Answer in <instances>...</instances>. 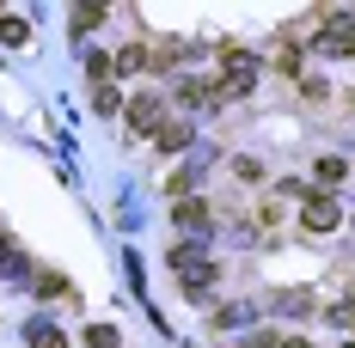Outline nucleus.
Returning <instances> with one entry per match:
<instances>
[{"label": "nucleus", "instance_id": "obj_6", "mask_svg": "<svg viewBox=\"0 0 355 348\" xmlns=\"http://www.w3.org/2000/svg\"><path fill=\"white\" fill-rule=\"evenodd\" d=\"M31 348H62V330L55 324H31Z\"/></svg>", "mask_w": 355, "mask_h": 348}, {"label": "nucleus", "instance_id": "obj_11", "mask_svg": "<svg viewBox=\"0 0 355 348\" xmlns=\"http://www.w3.org/2000/svg\"><path fill=\"white\" fill-rule=\"evenodd\" d=\"M37 293H43V300H55V293H68V281H62V275H37Z\"/></svg>", "mask_w": 355, "mask_h": 348}, {"label": "nucleus", "instance_id": "obj_1", "mask_svg": "<svg viewBox=\"0 0 355 348\" xmlns=\"http://www.w3.org/2000/svg\"><path fill=\"white\" fill-rule=\"evenodd\" d=\"M319 49L324 55H349L355 49V12H331V25L319 31Z\"/></svg>", "mask_w": 355, "mask_h": 348}, {"label": "nucleus", "instance_id": "obj_2", "mask_svg": "<svg viewBox=\"0 0 355 348\" xmlns=\"http://www.w3.org/2000/svg\"><path fill=\"white\" fill-rule=\"evenodd\" d=\"M220 68H227V92H245L257 80V55L251 49H220Z\"/></svg>", "mask_w": 355, "mask_h": 348}, {"label": "nucleus", "instance_id": "obj_3", "mask_svg": "<svg viewBox=\"0 0 355 348\" xmlns=\"http://www.w3.org/2000/svg\"><path fill=\"white\" fill-rule=\"evenodd\" d=\"M300 220H306L313 232H331V226L343 220V208H337L331 196H306V208H300Z\"/></svg>", "mask_w": 355, "mask_h": 348}, {"label": "nucleus", "instance_id": "obj_12", "mask_svg": "<svg viewBox=\"0 0 355 348\" xmlns=\"http://www.w3.org/2000/svg\"><path fill=\"white\" fill-rule=\"evenodd\" d=\"M343 177V159H319V183H337Z\"/></svg>", "mask_w": 355, "mask_h": 348}, {"label": "nucleus", "instance_id": "obj_5", "mask_svg": "<svg viewBox=\"0 0 355 348\" xmlns=\"http://www.w3.org/2000/svg\"><path fill=\"white\" fill-rule=\"evenodd\" d=\"M178 226H184V232L209 226V202H178Z\"/></svg>", "mask_w": 355, "mask_h": 348}, {"label": "nucleus", "instance_id": "obj_14", "mask_svg": "<svg viewBox=\"0 0 355 348\" xmlns=\"http://www.w3.org/2000/svg\"><path fill=\"white\" fill-rule=\"evenodd\" d=\"M349 348H355V342H349Z\"/></svg>", "mask_w": 355, "mask_h": 348}, {"label": "nucleus", "instance_id": "obj_9", "mask_svg": "<svg viewBox=\"0 0 355 348\" xmlns=\"http://www.w3.org/2000/svg\"><path fill=\"white\" fill-rule=\"evenodd\" d=\"M0 43H25V19H0Z\"/></svg>", "mask_w": 355, "mask_h": 348}, {"label": "nucleus", "instance_id": "obj_8", "mask_svg": "<svg viewBox=\"0 0 355 348\" xmlns=\"http://www.w3.org/2000/svg\"><path fill=\"white\" fill-rule=\"evenodd\" d=\"M86 342H92V348H116V330H110V324H92Z\"/></svg>", "mask_w": 355, "mask_h": 348}, {"label": "nucleus", "instance_id": "obj_4", "mask_svg": "<svg viewBox=\"0 0 355 348\" xmlns=\"http://www.w3.org/2000/svg\"><path fill=\"white\" fill-rule=\"evenodd\" d=\"M129 122H135V129H159V98H135V104H129Z\"/></svg>", "mask_w": 355, "mask_h": 348}, {"label": "nucleus", "instance_id": "obj_7", "mask_svg": "<svg viewBox=\"0 0 355 348\" xmlns=\"http://www.w3.org/2000/svg\"><path fill=\"white\" fill-rule=\"evenodd\" d=\"M184 140H190V129H184V122H166V129H159V147H166V153H178Z\"/></svg>", "mask_w": 355, "mask_h": 348}, {"label": "nucleus", "instance_id": "obj_10", "mask_svg": "<svg viewBox=\"0 0 355 348\" xmlns=\"http://www.w3.org/2000/svg\"><path fill=\"white\" fill-rule=\"evenodd\" d=\"M141 62H147V49H135V43H129V49L116 55V68H123V73H135V68H141Z\"/></svg>", "mask_w": 355, "mask_h": 348}, {"label": "nucleus", "instance_id": "obj_13", "mask_svg": "<svg viewBox=\"0 0 355 348\" xmlns=\"http://www.w3.org/2000/svg\"><path fill=\"white\" fill-rule=\"evenodd\" d=\"M276 348H313V342H306V336H282Z\"/></svg>", "mask_w": 355, "mask_h": 348}]
</instances>
